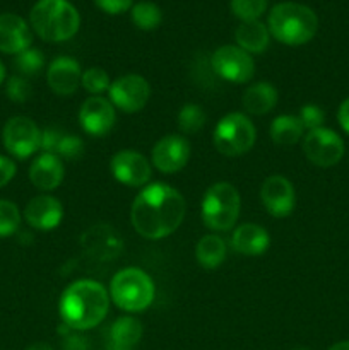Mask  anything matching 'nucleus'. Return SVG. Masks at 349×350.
I'll use <instances>...</instances> for the list:
<instances>
[{"mask_svg":"<svg viewBox=\"0 0 349 350\" xmlns=\"http://www.w3.org/2000/svg\"><path fill=\"white\" fill-rule=\"evenodd\" d=\"M187 212L185 198L177 188L166 183L146 185L133 198L130 222L146 239H163L181 226Z\"/></svg>","mask_w":349,"mask_h":350,"instance_id":"nucleus-1","label":"nucleus"},{"mask_svg":"<svg viewBox=\"0 0 349 350\" xmlns=\"http://www.w3.org/2000/svg\"><path fill=\"white\" fill-rule=\"evenodd\" d=\"M108 308L109 294L105 286L96 280L82 279L72 282L62 293L58 313L65 327L74 332H86L105 320Z\"/></svg>","mask_w":349,"mask_h":350,"instance_id":"nucleus-2","label":"nucleus"},{"mask_svg":"<svg viewBox=\"0 0 349 350\" xmlns=\"http://www.w3.org/2000/svg\"><path fill=\"white\" fill-rule=\"evenodd\" d=\"M270 36L287 46H301L315 38L318 17L308 5L298 2H281L270 9L267 17Z\"/></svg>","mask_w":349,"mask_h":350,"instance_id":"nucleus-3","label":"nucleus"},{"mask_svg":"<svg viewBox=\"0 0 349 350\" xmlns=\"http://www.w3.org/2000/svg\"><path fill=\"white\" fill-rule=\"evenodd\" d=\"M34 33L48 43H62L77 34L81 16L68 0H38L29 12Z\"/></svg>","mask_w":349,"mask_h":350,"instance_id":"nucleus-4","label":"nucleus"},{"mask_svg":"<svg viewBox=\"0 0 349 350\" xmlns=\"http://www.w3.org/2000/svg\"><path fill=\"white\" fill-rule=\"evenodd\" d=\"M109 299L127 313H140L153 304L156 287L147 272L139 267H127L116 272L109 282Z\"/></svg>","mask_w":349,"mask_h":350,"instance_id":"nucleus-5","label":"nucleus"},{"mask_svg":"<svg viewBox=\"0 0 349 350\" xmlns=\"http://www.w3.org/2000/svg\"><path fill=\"white\" fill-rule=\"evenodd\" d=\"M242 211V198L231 183L219 181L211 185L202 197V222L211 231H229Z\"/></svg>","mask_w":349,"mask_h":350,"instance_id":"nucleus-6","label":"nucleus"},{"mask_svg":"<svg viewBox=\"0 0 349 350\" xmlns=\"http://www.w3.org/2000/svg\"><path fill=\"white\" fill-rule=\"evenodd\" d=\"M257 139V130L252 120L243 113H228L216 125L212 142L222 156L238 157L248 152Z\"/></svg>","mask_w":349,"mask_h":350,"instance_id":"nucleus-7","label":"nucleus"},{"mask_svg":"<svg viewBox=\"0 0 349 350\" xmlns=\"http://www.w3.org/2000/svg\"><path fill=\"white\" fill-rule=\"evenodd\" d=\"M211 68L222 81L246 84L255 74V62L236 44H222L211 55Z\"/></svg>","mask_w":349,"mask_h":350,"instance_id":"nucleus-8","label":"nucleus"},{"mask_svg":"<svg viewBox=\"0 0 349 350\" xmlns=\"http://www.w3.org/2000/svg\"><path fill=\"white\" fill-rule=\"evenodd\" d=\"M2 142L10 156L26 159L40 149L41 130L27 116H14L3 125Z\"/></svg>","mask_w":349,"mask_h":350,"instance_id":"nucleus-9","label":"nucleus"},{"mask_svg":"<svg viewBox=\"0 0 349 350\" xmlns=\"http://www.w3.org/2000/svg\"><path fill=\"white\" fill-rule=\"evenodd\" d=\"M109 103L123 113H139L151 98V85L142 75L127 74L115 79L108 89Z\"/></svg>","mask_w":349,"mask_h":350,"instance_id":"nucleus-10","label":"nucleus"},{"mask_svg":"<svg viewBox=\"0 0 349 350\" xmlns=\"http://www.w3.org/2000/svg\"><path fill=\"white\" fill-rule=\"evenodd\" d=\"M303 152L311 164L332 167L344 156V140L331 129L310 130L303 137Z\"/></svg>","mask_w":349,"mask_h":350,"instance_id":"nucleus-11","label":"nucleus"},{"mask_svg":"<svg viewBox=\"0 0 349 350\" xmlns=\"http://www.w3.org/2000/svg\"><path fill=\"white\" fill-rule=\"evenodd\" d=\"M109 171L118 183L125 187L144 188L151 180V164L146 157L137 150L123 149L113 154L109 161Z\"/></svg>","mask_w":349,"mask_h":350,"instance_id":"nucleus-12","label":"nucleus"},{"mask_svg":"<svg viewBox=\"0 0 349 350\" xmlns=\"http://www.w3.org/2000/svg\"><path fill=\"white\" fill-rule=\"evenodd\" d=\"M190 159V142L183 135H164L157 140L151 152V163L161 173H178Z\"/></svg>","mask_w":349,"mask_h":350,"instance_id":"nucleus-13","label":"nucleus"},{"mask_svg":"<svg viewBox=\"0 0 349 350\" xmlns=\"http://www.w3.org/2000/svg\"><path fill=\"white\" fill-rule=\"evenodd\" d=\"M260 200L272 217H287L296 205V191L293 183L283 174L266 178L260 188Z\"/></svg>","mask_w":349,"mask_h":350,"instance_id":"nucleus-14","label":"nucleus"},{"mask_svg":"<svg viewBox=\"0 0 349 350\" xmlns=\"http://www.w3.org/2000/svg\"><path fill=\"white\" fill-rule=\"evenodd\" d=\"M116 122L115 106L109 99L101 96H91L82 103L79 109V123L82 130L92 137H105L112 132Z\"/></svg>","mask_w":349,"mask_h":350,"instance_id":"nucleus-15","label":"nucleus"},{"mask_svg":"<svg viewBox=\"0 0 349 350\" xmlns=\"http://www.w3.org/2000/svg\"><path fill=\"white\" fill-rule=\"evenodd\" d=\"M64 217V207L60 200L51 195H38L27 202L24 208V219L36 231H51Z\"/></svg>","mask_w":349,"mask_h":350,"instance_id":"nucleus-16","label":"nucleus"},{"mask_svg":"<svg viewBox=\"0 0 349 350\" xmlns=\"http://www.w3.org/2000/svg\"><path fill=\"white\" fill-rule=\"evenodd\" d=\"M33 33L26 21L17 14H0V51L17 55L31 48Z\"/></svg>","mask_w":349,"mask_h":350,"instance_id":"nucleus-17","label":"nucleus"},{"mask_svg":"<svg viewBox=\"0 0 349 350\" xmlns=\"http://www.w3.org/2000/svg\"><path fill=\"white\" fill-rule=\"evenodd\" d=\"M81 65L70 57H57L47 68L48 88L57 96L74 94L81 85Z\"/></svg>","mask_w":349,"mask_h":350,"instance_id":"nucleus-18","label":"nucleus"},{"mask_svg":"<svg viewBox=\"0 0 349 350\" xmlns=\"http://www.w3.org/2000/svg\"><path fill=\"white\" fill-rule=\"evenodd\" d=\"M81 245L84 252L96 260H113L122 252V238L106 224L89 228L81 236Z\"/></svg>","mask_w":349,"mask_h":350,"instance_id":"nucleus-19","label":"nucleus"},{"mask_svg":"<svg viewBox=\"0 0 349 350\" xmlns=\"http://www.w3.org/2000/svg\"><path fill=\"white\" fill-rule=\"evenodd\" d=\"M40 149L43 152L55 154L62 161H77L84 154V142L81 137L74 135V133H67L57 126H50L41 132Z\"/></svg>","mask_w":349,"mask_h":350,"instance_id":"nucleus-20","label":"nucleus"},{"mask_svg":"<svg viewBox=\"0 0 349 350\" xmlns=\"http://www.w3.org/2000/svg\"><path fill=\"white\" fill-rule=\"evenodd\" d=\"M65 176L64 161L50 152H41L29 167V180L38 190L51 191L60 187Z\"/></svg>","mask_w":349,"mask_h":350,"instance_id":"nucleus-21","label":"nucleus"},{"mask_svg":"<svg viewBox=\"0 0 349 350\" xmlns=\"http://www.w3.org/2000/svg\"><path fill=\"white\" fill-rule=\"evenodd\" d=\"M270 245V236L262 226L242 224L233 231L231 248L245 256H259L267 252Z\"/></svg>","mask_w":349,"mask_h":350,"instance_id":"nucleus-22","label":"nucleus"},{"mask_svg":"<svg viewBox=\"0 0 349 350\" xmlns=\"http://www.w3.org/2000/svg\"><path fill=\"white\" fill-rule=\"evenodd\" d=\"M142 334V323L137 318H118L113 321L106 335V350H135Z\"/></svg>","mask_w":349,"mask_h":350,"instance_id":"nucleus-23","label":"nucleus"},{"mask_svg":"<svg viewBox=\"0 0 349 350\" xmlns=\"http://www.w3.org/2000/svg\"><path fill=\"white\" fill-rule=\"evenodd\" d=\"M236 46L245 50L250 55H260L267 50L270 43V33L267 24L260 21H250L242 23L236 27L235 33Z\"/></svg>","mask_w":349,"mask_h":350,"instance_id":"nucleus-24","label":"nucleus"},{"mask_svg":"<svg viewBox=\"0 0 349 350\" xmlns=\"http://www.w3.org/2000/svg\"><path fill=\"white\" fill-rule=\"evenodd\" d=\"M242 105L250 115H266L277 105V89L270 82H255L243 92Z\"/></svg>","mask_w":349,"mask_h":350,"instance_id":"nucleus-25","label":"nucleus"},{"mask_svg":"<svg viewBox=\"0 0 349 350\" xmlns=\"http://www.w3.org/2000/svg\"><path fill=\"white\" fill-rule=\"evenodd\" d=\"M303 133V123L294 115L276 116L269 129V135L272 142L281 147H289L298 144L305 137Z\"/></svg>","mask_w":349,"mask_h":350,"instance_id":"nucleus-26","label":"nucleus"},{"mask_svg":"<svg viewBox=\"0 0 349 350\" xmlns=\"http://www.w3.org/2000/svg\"><path fill=\"white\" fill-rule=\"evenodd\" d=\"M226 243L222 241L219 236L216 234H205L204 238H201V241L197 243V248H195V258L197 263L205 270L218 269L226 258Z\"/></svg>","mask_w":349,"mask_h":350,"instance_id":"nucleus-27","label":"nucleus"},{"mask_svg":"<svg viewBox=\"0 0 349 350\" xmlns=\"http://www.w3.org/2000/svg\"><path fill=\"white\" fill-rule=\"evenodd\" d=\"M130 19L135 24L139 29L142 31H153L163 23V12L159 7L149 0H142V2L133 3L130 9Z\"/></svg>","mask_w":349,"mask_h":350,"instance_id":"nucleus-28","label":"nucleus"},{"mask_svg":"<svg viewBox=\"0 0 349 350\" xmlns=\"http://www.w3.org/2000/svg\"><path fill=\"white\" fill-rule=\"evenodd\" d=\"M205 111L202 106L195 105V103H188L178 113V126L185 135H194V133L201 132L202 126L205 125Z\"/></svg>","mask_w":349,"mask_h":350,"instance_id":"nucleus-29","label":"nucleus"},{"mask_svg":"<svg viewBox=\"0 0 349 350\" xmlns=\"http://www.w3.org/2000/svg\"><path fill=\"white\" fill-rule=\"evenodd\" d=\"M269 0H229V9L242 23L259 21L267 10Z\"/></svg>","mask_w":349,"mask_h":350,"instance_id":"nucleus-30","label":"nucleus"},{"mask_svg":"<svg viewBox=\"0 0 349 350\" xmlns=\"http://www.w3.org/2000/svg\"><path fill=\"white\" fill-rule=\"evenodd\" d=\"M14 65L23 75H36L43 70L44 55L38 48H27V50L16 55Z\"/></svg>","mask_w":349,"mask_h":350,"instance_id":"nucleus-31","label":"nucleus"},{"mask_svg":"<svg viewBox=\"0 0 349 350\" xmlns=\"http://www.w3.org/2000/svg\"><path fill=\"white\" fill-rule=\"evenodd\" d=\"M21 212L10 200H0V238H9L19 229Z\"/></svg>","mask_w":349,"mask_h":350,"instance_id":"nucleus-32","label":"nucleus"},{"mask_svg":"<svg viewBox=\"0 0 349 350\" xmlns=\"http://www.w3.org/2000/svg\"><path fill=\"white\" fill-rule=\"evenodd\" d=\"M109 75L99 67H91L82 72L81 85L92 96H99L109 89Z\"/></svg>","mask_w":349,"mask_h":350,"instance_id":"nucleus-33","label":"nucleus"},{"mask_svg":"<svg viewBox=\"0 0 349 350\" xmlns=\"http://www.w3.org/2000/svg\"><path fill=\"white\" fill-rule=\"evenodd\" d=\"M5 94L14 103H26L31 98V94H33V88H31V84L24 77L14 75V77L7 81Z\"/></svg>","mask_w":349,"mask_h":350,"instance_id":"nucleus-34","label":"nucleus"},{"mask_svg":"<svg viewBox=\"0 0 349 350\" xmlns=\"http://www.w3.org/2000/svg\"><path fill=\"white\" fill-rule=\"evenodd\" d=\"M298 118L303 123V129L310 132V130H317L324 126L325 113L318 105H305L303 108L300 109Z\"/></svg>","mask_w":349,"mask_h":350,"instance_id":"nucleus-35","label":"nucleus"},{"mask_svg":"<svg viewBox=\"0 0 349 350\" xmlns=\"http://www.w3.org/2000/svg\"><path fill=\"white\" fill-rule=\"evenodd\" d=\"M94 3L103 12L116 16V14H123L132 9L133 0H94Z\"/></svg>","mask_w":349,"mask_h":350,"instance_id":"nucleus-36","label":"nucleus"},{"mask_svg":"<svg viewBox=\"0 0 349 350\" xmlns=\"http://www.w3.org/2000/svg\"><path fill=\"white\" fill-rule=\"evenodd\" d=\"M62 350H91V344L84 335L67 334L62 342Z\"/></svg>","mask_w":349,"mask_h":350,"instance_id":"nucleus-37","label":"nucleus"},{"mask_svg":"<svg viewBox=\"0 0 349 350\" xmlns=\"http://www.w3.org/2000/svg\"><path fill=\"white\" fill-rule=\"evenodd\" d=\"M16 163L10 157L0 156V188L12 181V178L16 176Z\"/></svg>","mask_w":349,"mask_h":350,"instance_id":"nucleus-38","label":"nucleus"},{"mask_svg":"<svg viewBox=\"0 0 349 350\" xmlns=\"http://www.w3.org/2000/svg\"><path fill=\"white\" fill-rule=\"evenodd\" d=\"M337 120L341 129L344 130L346 133H349V98L344 99V101L341 103V106H339Z\"/></svg>","mask_w":349,"mask_h":350,"instance_id":"nucleus-39","label":"nucleus"},{"mask_svg":"<svg viewBox=\"0 0 349 350\" xmlns=\"http://www.w3.org/2000/svg\"><path fill=\"white\" fill-rule=\"evenodd\" d=\"M26 350H53V347L48 344H43V342H40V344H33L29 345Z\"/></svg>","mask_w":349,"mask_h":350,"instance_id":"nucleus-40","label":"nucleus"},{"mask_svg":"<svg viewBox=\"0 0 349 350\" xmlns=\"http://www.w3.org/2000/svg\"><path fill=\"white\" fill-rule=\"evenodd\" d=\"M328 350H349V340H342V342H337V344L332 345Z\"/></svg>","mask_w":349,"mask_h":350,"instance_id":"nucleus-41","label":"nucleus"},{"mask_svg":"<svg viewBox=\"0 0 349 350\" xmlns=\"http://www.w3.org/2000/svg\"><path fill=\"white\" fill-rule=\"evenodd\" d=\"M3 81H5V67H3V64L0 62V84H2Z\"/></svg>","mask_w":349,"mask_h":350,"instance_id":"nucleus-42","label":"nucleus"},{"mask_svg":"<svg viewBox=\"0 0 349 350\" xmlns=\"http://www.w3.org/2000/svg\"><path fill=\"white\" fill-rule=\"evenodd\" d=\"M294 350H305V349H294Z\"/></svg>","mask_w":349,"mask_h":350,"instance_id":"nucleus-43","label":"nucleus"}]
</instances>
